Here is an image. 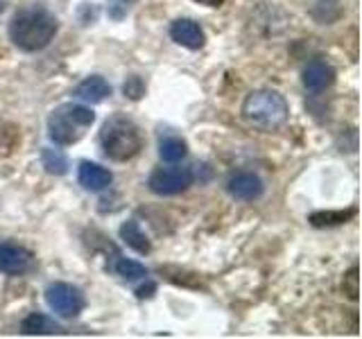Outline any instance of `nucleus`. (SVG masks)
<instances>
[{"mask_svg": "<svg viewBox=\"0 0 362 339\" xmlns=\"http://www.w3.org/2000/svg\"><path fill=\"white\" fill-rule=\"evenodd\" d=\"M21 331L25 335H54V333H62V326L54 323L52 319H48L45 314L34 312V314L23 319Z\"/></svg>", "mask_w": 362, "mask_h": 339, "instance_id": "obj_14", "label": "nucleus"}, {"mask_svg": "<svg viewBox=\"0 0 362 339\" xmlns=\"http://www.w3.org/2000/svg\"><path fill=\"white\" fill-rule=\"evenodd\" d=\"M342 287H344V294H346L349 299H354V301L358 299V267H351L346 271Z\"/></svg>", "mask_w": 362, "mask_h": 339, "instance_id": "obj_20", "label": "nucleus"}, {"mask_svg": "<svg viewBox=\"0 0 362 339\" xmlns=\"http://www.w3.org/2000/svg\"><path fill=\"white\" fill-rule=\"evenodd\" d=\"M120 237L127 242V246L134 249V251H139V254H150L152 251V244H150V240H147V235L141 231L139 222H134V220L124 222L120 226Z\"/></svg>", "mask_w": 362, "mask_h": 339, "instance_id": "obj_13", "label": "nucleus"}, {"mask_svg": "<svg viewBox=\"0 0 362 339\" xmlns=\"http://www.w3.org/2000/svg\"><path fill=\"white\" fill-rule=\"evenodd\" d=\"M79 184H82L86 190H93V192H100V190H105L111 186V172L107 167H102L98 163H88L84 161L82 165H79Z\"/></svg>", "mask_w": 362, "mask_h": 339, "instance_id": "obj_11", "label": "nucleus"}, {"mask_svg": "<svg viewBox=\"0 0 362 339\" xmlns=\"http://www.w3.org/2000/svg\"><path fill=\"white\" fill-rule=\"evenodd\" d=\"M100 145L111 161H129L143 147V136L127 116H111L100 131Z\"/></svg>", "mask_w": 362, "mask_h": 339, "instance_id": "obj_2", "label": "nucleus"}, {"mask_svg": "<svg viewBox=\"0 0 362 339\" xmlns=\"http://www.w3.org/2000/svg\"><path fill=\"white\" fill-rule=\"evenodd\" d=\"M75 95L79 100H84V102H90V105H98V102L107 100L111 95V86H109V82L105 77L90 75L75 88Z\"/></svg>", "mask_w": 362, "mask_h": 339, "instance_id": "obj_12", "label": "nucleus"}, {"mask_svg": "<svg viewBox=\"0 0 362 339\" xmlns=\"http://www.w3.org/2000/svg\"><path fill=\"white\" fill-rule=\"evenodd\" d=\"M93 120L95 113L88 107L66 102V105L57 107L50 113L48 133L57 145H75L84 136V131L93 124Z\"/></svg>", "mask_w": 362, "mask_h": 339, "instance_id": "obj_4", "label": "nucleus"}, {"mask_svg": "<svg viewBox=\"0 0 362 339\" xmlns=\"http://www.w3.org/2000/svg\"><path fill=\"white\" fill-rule=\"evenodd\" d=\"M18 143V131L11 127V131H7V124L0 127V154H9Z\"/></svg>", "mask_w": 362, "mask_h": 339, "instance_id": "obj_19", "label": "nucleus"}, {"mask_svg": "<svg viewBox=\"0 0 362 339\" xmlns=\"http://www.w3.org/2000/svg\"><path fill=\"white\" fill-rule=\"evenodd\" d=\"M195 3L206 5V7H218V5H222V3H224V0H195Z\"/></svg>", "mask_w": 362, "mask_h": 339, "instance_id": "obj_22", "label": "nucleus"}, {"mask_svg": "<svg viewBox=\"0 0 362 339\" xmlns=\"http://www.w3.org/2000/svg\"><path fill=\"white\" fill-rule=\"evenodd\" d=\"M143 93H145V86L141 82V77H129L127 82H124V95H129L132 100H139Z\"/></svg>", "mask_w": 362, "mask_h": 339, "instance_id": "obj_21", "label": "nucleus"}, {"mask_svg": "<svg viewBox=\"0 0 362 339\" xmlns=\"http://www.w3.org/2000/svg\"><path fill=\"white\" fill-rule=\"evenodd\" d=\"M170 37H173L175 43L184 45L188 50H199L206 37H204V30L197 25L195 20L190 18H179L170 25Z\"/></svg>", "mask_w": 362, "mask_h": 339, "instance_id": "obj_9", "label": "nucleus"}, {"mask_svg": "<svg viewBox=\"0 0 362 339\" xmlns=\"http://www.w3.org/2000/svg\"><path fill=\"white\" fill-rule=\"evenodd\" d=\"M195 174H192V167H158L147 179V186L154 192V195H179L192 186Z\"/></svg>", "mask_w": 362, "mask_h": 339, "instance_id": "obj_5", "label": "nucleus"}, {"mask_svg": "<svg viewBox=\"0 0 362 339\" xmlns=\"http://www.w3.org/2000/svg\"><path fill=\"white\" fill-rule=\"evenodd\" d=\"M243 116L256 129L274 131L288 120V102L276 90H254L245 100Z\"/></svg>", "mask_w": 362, "mask_h": 339, "instance_id": "obj_3", "label": "nucleus"}, {"mask_svg": "<svg viewBox=\"0 0 362 339\" xmlns=\"http://www.w3.org/2000/svg\"><path fill=\"white\" fill-rule=\"evenodd\" d=\"M41 161H43V167L48 170L50 174H57V177L66 174V170H68V161L59 150H50V147H45L43 154H41Z\"/></svg>", "mask_w": 362, "mask_h": 339, "instance_id": "obj_18", "label": "nucleus"}, {"mask_svg": "<svg viewBox=\"0 0 362 339\" xmlns=\"http://www.w3.org/2000/svg\"><path fill=\"white\" fill-rule=\"evenodd\" d=\"M32 267V254L14 242H0V271L9 276L25 274Z\"/></svg>", "mask_w": 362, "mask_h": 339, "instance_id": "obj_7", "label": "nucleus"}, {"mask_svg": "<svg viewBox=\"0 0 362 339\" xmlns=\"http://www.w3.org/2000/svg\"><path fill=\"white\" fill-rule=\"evenodd\" d=\"M226 190L240 201H254L263 195V181L252 172H235L226 181Z\"/></svg>", "mask_w": 362, "mask_h": 339, "instance_id": "obj_8", "label": "nucleus"}, {"mask_svg": "<svg viewBox=\"0 0 362 339\" xmlns=\"http://www.w3.org/2000/svg\"><path fill=\"white\" fill-rule=\"evenodd\" d=\"M5 5H7V0H0V11L5 9Z\"/></svg>", "mask_w": 362, "mask_h": 339, "instance_id": "obj_23", "label": "nucleus"}, {"mask_svg": "<svg viewBox=\"0 0 362 339\" xmlns=\"http://www.w3.org/2000/svg\"><path fill=\"white\" fill-rule=\"evenodd\" d=\"M335 79V71L331 64H326L324 59H315L303 68V86L310 93H320V90L328 88Z\"/></svg>", "mask_w": 362, "mask_h": 339, "instance_id": "obj_10", "label": "nucleus"}, {"mask_svg": "<svg viewBox=\"0 0 362 339\" xmlns=\"http://www.w3.org/2000/svg\"><path fill=\"white\" fill-rule=\"evenodd\" d=\"M111 269L116 271V274L124 280H136V278H145L150 271H147L141 263H134V260H127V258H116L113 260Z\"/></svg>", "mask_w": 362, "mask_h": 339, "instance_id": "obj_16", "label": "nucleus"}, {"mask_svg": "<svg viewBox=\"0 0 362 339\" xmlns=\"http://www.w3.org/2000/svg\"><path fill=\"white\" fill-rule=\"evenodd\" d=\"M186 152H188V145L186 141H181L179 136H168V138L158 143V154H161V158L168 163L181 161V158L186 156Z\"/></svg>", "mask_w": 362, "mask_h": 339, "instance_id": "obj_15", "label": "nucleus"}, {"mask_svg": "<svg viewBox=\"0 0 362 339\" xmlns=\"http://www.w3.org/2000/svg\"><path fill=\"white\" fill-rule=\"evenodd\" d=\"M57 34V18L43 5L18 9L9 23V39L25 52L43 50Z\"/></svg>", "mask_w": 362, "mask_h": 339, "instance_id": "obj_1", "label": "nucleus"}, {"mask_svg": "<svg viewBox=\"0 0 362 339\" xmlns=\"http://www.w3.org/2000/svg\"><path fill=\"white\" fill-rule=\"evenodd\" d=\"M45 303L50 305L52 312L71 319V316H77L84 310V294L71 282H52L45 290Z\"/></svg>", "mask_w": 362, "mask_h": 339, "instance_id": "obj_6", "label": "nucleus"}, {"mask_svg": "<svg viewBox=\"0 0 362 339\" xmlns=\"http://www.w3.org/2000/svg\"><path fill=\"white\" fill-rule=\"evenodd\" d=\"M356 215V208L349 210H322V213H313L310 215V224L313 226H335V224H344Z\"/></svg>", "mask_w": 362, "mask_h": 339, "instance_id": "obj_17", "label": "nucleus"}]
</instances>
